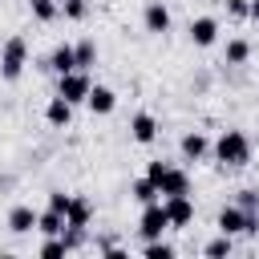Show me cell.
<instances>
[{
    "label": "cell",
    "instance_id": "cell-1",
    "mask_svg": "<svg viewBox=\"0 0 259 259\" xmlns=\"http://www.w3.org/2000/svg\"><path fill=\"white\" fill-rule=\"evenodd\" d=\"M210 150H214V158H219L223 166H231V170H239V166L251 162V138H247L243 130H223Z\"/></svg>",
    "mask_w": 259,
    "mask_h": 259
},
{
    "label": "cell",
    "instance_id": "cell-2",
    "mask_svg": "<svg viewBox=\"0 0 259 259\" xmlns=\"http://www.w3.org/2000/svg\"><path fill=\"white\" fill-rule=\"evenodd\" d=\"M214 227L223 231V235H255L259 231V214L255 210H243L239 202H231V206H223L219 210V219H214Z\"/></svg>",
    "mask_w": 259,
    "mask_h": 259
},
{
    "label": "cell",
    "instance_id": "cell-3",
    "mask_svg": "<svg viewBox=\"0 0 259 259\" xmlns=\"http://www.w3.org/2000/svg\"><path fill=\"white\" fill-rule=\"evenodd\" d=\"M28 65V40L24 36H8L4 49H0V77L4 81H16Z\"/></svg>",
    "mask_w": 259,
    "mask_h": 259
},
{
    "label": "cell",
    "instance_id": "cell-4",
    "mask_svg": "<svg viewBox=\"0 0 259 259\" xmlns=\"http://www.w3.org/2000/svg\"><path fill=\"white\" fill-rule=\"evenodd\" d=\"M89 73L85 69H73V73H61L57 77V97H65L69 105H77V101H85L89 97Z\"/></svg>",
    "mask_w": 259,
    "mask_h": 259
},
{
    "label": "cell",
    "instance_id": "cell-5",
    "mask_svg": "<svg viewBox=\"0 0 259 259\" xmlns=\"http://www.w3.org/2000/svg\"><path fill=\"white\" fill-rule=\"evenodd\" d=\"M162 231H170L166 206H162V202H146V206H142V219H138V235H142V239H158Z\"/></svg>",
    "mask_w": 259,
    "mask_h": 259
},
{
    "label": "cell",
    "instance_id": "cell-6",
    "mask_svg": "<svg viewBox=\"0 0 259 259\" xmlns=\"http://www.w3.org/2000/svg\"><path fill=\"white\" fill-rule=\"evenodd\" d=\"M162 206H166L170 227H178V231H182V227H190V223H194V202H190V194H170Z\"/></svg>",
    "mask_w": 259,
    "mask_h": 259
},
{
    "label": "cell",
    "instance_id": "cell-7",
    "mask_svg": "<svg viewBox=\"0 0 259 259\" xmlns=\"http://www.w3.org/2000/svg\"><path fill=\"white\" fill-rule=\"evenodd\" d=\"M158 194H190V174L186 170H178V166H166L162 174H158Z\"/></svg>",
    "mask_w": 259,
    "mask_h": 259
},
{
    "label": "cell",
    "instance_id": "cell-8",
    "mask_svg": "<svg viewBox=\"0 0 259 259\" xmlns=\"http://www.w3.org/2000/svg\"><path fill=\"white\" fill-rule=\"evenodd\" d=\"M142 20H146V32H170V8L162 4V0H150L146 4V12H142Z\"/></svg>",
    "mask_w": 259,
    "mask_h": 259
},
{
    "label": "cell",
    "instance_id": "cell-9",
    "mask_svg": "<svg viewBox=\"0 0 259 259\" xmlns=\"http://www.w3.org/2000/svg\"><path fill=\"white\" fill-rule=\"evenodd\" d=\"M190 40H194L198 49H210V45L219 40V20H214V16H198V20H190Z\"/></svg>",
    "mask_w": 259,
    "mask_h": 259
},
{
    "label": "cell",
    "instance_id": "cell-10",
    "mask_svg": "<svg viewBox=\"0 0 259 259\" xmlns=\"http://www.w3.org/2000/svg\"><path fill=\"white\" fill-rule=\"evenodd\" d=\"M178 150H182V158H186V162H202V158L210 154V142H206V134H198V130H190V134H182V142H178Z\"/></svg>",
    "mask_w": 259,
    "mask_h": 259
},
{
    "label": "cell",
    "instance_id": "cell-11",
    "mask_svg": "<svg viewBox=\"0 0 259 259\" xmlns=\"http://www.w3.org/2000/svg\"><path fill=\"white\" fill-rule=\"evenodd\" d=\"M89 223H93V202L85 194H73L65 210V227H89Z\"/></svg>",
    "mask_w": 259,
    "mask_h": 259
},
{
    "label": "cell",
    "instance_id": "cell-12",
    "mask_svg": "<svg viewBox=\"0 0 259 259\" xmlns=\"http://www.w3.org/2000/svg\"><path fill=\"white\" fill-rule=\"evenodd\" d=\"M130 138L142 142V146H150V142L158 138V117H154V113H134V121H130Z\"/></svg>",
    "mask_w": 259,
    "mask_h": 259
},
{
    "label": "cell",
    "instance_id": "cell-13",
    "mask_svg": "<svg viewBox=\"0 0 259 259\" xmlns=\"http://www.w3.org/2000/svg\"><path fill=\"white\" fill-rule=\"evenodd\" d=\"M85 105H89L93 113H113V105H117V93H113L109 85H89V97H85Z\"/></svg>",
    "mask_w": 259,
    "mask_h": 259
},
{
    "label": "cell",
    "instance_id": "cell-14",
    "mask_svg": "<svg viewBox=\"0 0 259 259\" xmlns=\"http://www.w3.org/2000/svg\"><path fill=\"white\" fill-rule=\"evenodd\" d=\"M45 69H53L57 77H61V73H73V69H77V53H73V45H65V40H61V45L53 49V57H49V65H45Z\"/></svg>",
    "mask_w": 259,
    "mask_h": 259
},
{
    "label": "cell",
    "instance_id": "cell-15",
    "mask_svg": "<svg viewBox=\"0 0 259 259\" xmlns=\"http://www.w3.org/2000/svg\"><path fill=\"white\" fill-rule=\"evenodd\" d=\"M45 121H49L53 130H65V125L73 121V105H69L65 97H53V101L45 105Z\"/></svg>",
    "mask_w": 259,
    "mask_h": 259
},
{
    "label": "cell",
    "instance_id": "cell-16",
    "mask_svg": "<svg viewBox=\"0 0 259 259\" xmlns=\"http://www.w3.org/2000/svg\"><path fill=\"white\" fill-rule=\"evenodd\" d=\"M8 231H12V235L36 231V210H32V206H12V210H8Z\"/></svg>",
    "mask_w": 259,
    "mask_h": 259
},
{
    "label": "cell",
    "instance_id": "cell-17",
    "mask_svg": "<svg viewBox=\"0 0 259 259\" xmlns=\"http://www.w3.org/2000/svg\"><path fill=\"white\" fill-rule=\"evenodd\" d=\"M247 61H251V40H247V36L227 40V49H223V65H247Z\"/></svg>",
    "mask_w": 259,
    "mask_h": 259
},
{
    "label": "cell",
    "instance_id": "cell-18",
    "mask_svg": "<svg viewBox=\"0 0 259 259\" xmlns=\"http://www.w3.org/2000/svg\"><path fill=\"white\" fill-rule=\"evenodd\" d=\"M130 198L142 202V206H146V202H158V186H154V178H134V182H130Z\"/></svg>",
    "mask_w": 259,
    "mask_h": 259
},
{
    "label": "cell",
    "instance_id": "cell-19",
    "mask_svg": "<svg viewBox=\"0 0 259 259\" xmlns=\"http://www.w3.org/2000/svg\"><path fill=\"white\" fill-rule=\"evenodd\" d=\"M36 231H40V235H61V231H65V214L53 210V206L40 210V214H36Z\"/></svg>",
    "mask_w": 259,
    "mask_h": 259
},
{
    "label": "cell",
    "instance_id": "cell-20",
    "mask_svg": "<svg viewBox=\"0 0 259 259\" xmlns=\"http://www.w3.org/2000/svg\"><path fill=\"white\" fill-rule=\"evenodd\" d=\"M28 12H32L40 24H49V20L61 16V4H57V0H28Z\"/></svg>",
    "mask_w": 259,
    "mask_h": 259
},
{
    "label": "cell",
    "instance_id": "cell-21",
    "mask_svg": "<svg viewBox=\"0 0 259 259\" xmlns=\"http://www.w3.org/2000/svg\"><path fill=\"white\" fill-rule=\"evenodd\" d=\"M142 251H146V259H174V243H166L162 235L158 239H146Z\"/></svg>",
    "mask_w": 259,
    "mask_h": 259
},
{
    "label": "cell",
    "instance_id": "cell-22",
    "mask_svg": "<svg viewBox=\"0 0 259 259\" xmlns=\"http://www.w3.org/2000/svg\"><path fill=\"white\" fill-rule=\"evenodd\" d=\"M73 53H77V69L97 65V40H81V45H73Z\"/></svg>",
    "mask_w": 259,
    "mask_h": 259
},
{
    "label": "cell",
    "instance_id": "cell-23",
    "mask_svg": "<svg viewBox=\"0 0 259 259\" xmlns=\"http://www.w3.org/2000/svg\"><path fill=\"white\" fill-rule=\"evenodd\" d=\"M40 255H45V259H61V255H69V251H65V239H61V235H45Z\"/></svg>",
    "mask_w": 259,
    "mask_h": 259
},
{
    "label": "cell",
    "instance_id": "cell-24",
    "mask_svg": "<svg viewBox=\"0 0 259 259\" xmlns=\"http://www.w3.org/2000/svg\"><path fill=\"white\" fill-rule=\"evenodd\" d=\"M202 255H210V259H223V255H231V235H223V231H219V239H210V243L202 247Z\"/></svg>",
    "mask_w": 259,
    "mask_h": 259
},
{
    "label": "cell",
    "instance_id": "cell-25",
    "mask_svg": "<svg viewBox=\"0 0 259 259\" xmlns=\"http://www.w3.org/2000/svg\"><path fill=\"white\" fill-rule=\"evenodd\" d=\"M61 12H65L69 20H85V16H89V4H85V0H61Z\"/></svg>",
    "mask_w": 259,
    "mask_h": 259
},
{
    "label": "cell",
    "instance_id": "cell-26",
    "mask_svg": "<svg viewBox=\"0 0 259 259\" xmlns=\"http://www.w3.org/2000/svg\"><path fill=\"white\" fill-rule=\"evenodd\" d=\"M239 206H243V210H255V214H259V190H239Z\"/></svg>",
    "mask_w": 259,
    "mask_h": 259
},
{
    "label": "cell",
    "instance_id": "cell-27",
    "mask_svg": "<svg viewBox=\"0 0 259 259\" xmlns=\"http://www.w3.org/2000/svg\"><path fill=\"white\" fill-rule=\"evenodd\" d=\"M69 198H73V194H65V190H53V194H49V206L65 214V210H69Z\"/></svg>",
    "mask_w": 259,
    "mask_h": 259
},
{
    "label": "cell",
    "instance_id": "cell-28",
    "mask_svg": "<svg viewBox=\"0 0 259 259\" xmlns=\"http://www.w3.org/2000/svg\"><path fill=\"white\" fill-rule=\"evenodd\" d=\"M247 8H251V0H227V12H231L235 20H243V16H247Z\"/></svg>",
    "mask_w": 259,
    "mask_h": 259
},
{
    "label": "cell",
    "instance_id": "cell-29",
    "mask_svg": "<svg viewBox=\"0 0 259 259\" xmlns=\"http://www.w3.org/2000/svg\"><path fill=\"white\" fill-rule=\"evenodd\" d=\"M162 170H166V162H150V166H146V178H154V186H158V174H162Z\"/></svg>",
    "mask_w": 259,
    "mask_h": 259
},
{
    "label": "cell",
    "instance_id": "cell-30",
    "mask_svg": "<svg viewBox=\"0 0 259 259\" xmlns=\"http://www.w3.org/2000/svg\"><path fill=\"white\" fill-rule=\"evenodd\" d=\"M247 16H251V20H259V0H251V8H247Z\"/></svg>",
    "mask_w": 259,
    "mask_h": 259
},
{
    "label": "cell",
    "instance_id": "cell-31",
    "mask_svg": "<svg viewBox=\"0 0 259 259\" xmlns=\"http://www.w3.org/2000/svg\"><path fill=\"white\" fill-rule=\"evenodd\" d=\"M255 235H259V231H255Z\"/></svg>",
    "mask_w": 259,
    "mask_h": 259
}]
</instances>
